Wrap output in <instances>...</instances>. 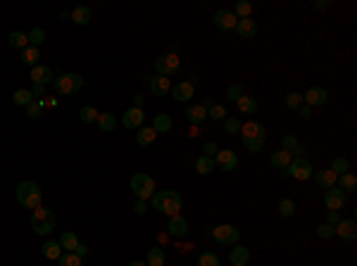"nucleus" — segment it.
Instances as JSON below:
<instances>
[{"instance_id": "nucleus-1", "label": "nucleus", "mask_w": 357, "mask_h": 266, "mask_svg": "<svg viewBox=\"0 0 357 266\" xmlns=\"http://www.w3.org/2000/svg\"><path fill=\"white\" fill-rule=\"evenodd\" d=\"M150 200L152 209H158L160 214H167V216H176L181 212V207H184V198L176 190H160Z\"/></svg>"}, {"instance_id": "nucleus-2", "label": "nucleus", "mask_w": 357, "mask_h": 266, "mask_svg": "<svg viewBox=\"0 0 357 266\" xmlns=\"http://www.w3.org/2000/svg\"><path fill=\"white\" fill-rule=\"evenodd\" d=\"M14 198L19 202L21 207H27V209H38L41 207V200H43V192L38 188V183L34 181H21L17 185V192H14Z\"/></svg>"}, {"instance_id": "nucleus-3", "label": "nucleus", "mask_w": 357, "mask_h": 266, "mask_svg": "<svg viewBox=\"0 0 357 266\" xmlns=\"http://www.w3.org/2000/svg\"><path fill=\"white\" fill-rule=\"evenodd\" d=\"M55 226H57V219L53 209H48V207L34 209V214H31V228H34L36 235H48V233L55 231Z\"/></svg>"}, {"instance_id": "nucleus-4", "label": "nucleus", "mask_w": 357, "mask_h": 266, "mask_svg": "<svg viewBox=\"0 0 357 266\" xmlns=\"http://www.w3.org/2000/svg\"><path fill=\"white\" fill-rule=\"evenodd\" d=\"M53 88H55L57 95H74L76 90L83 88V76L76 74V71L60 74L57 79H53Z\"/></svg>"}, {"instance_id": "nucleus-5", "label": "nucleus", "mask_w": 357, "mask_h": 266, "mask_svg": "<svg viewBox=\"0 0 357 266\" xmlns=\"http://www.w3.org/2000/svg\"><path fill=\"white\" fill-rule=\"evenodd\" d=\"M131 190H133V195H136L138 200H150L152 195H155V178L150 176V174H145V171H138V174H133L129 181Z\"/></svg>"}, {"instance_id": "nucleus-6", "label": "nucleus", "mask_w": 357, "mask_h": 266, "mask_svg": "<svg viewBox=\"0 0 357 266\" xmlns=\"http://www.w3.org/2000/svg\"><path fill=\"white\" fill-rule=\"evenodd\" d=\"M205 235L214 240V243H219V245L229 247V245H236L240 240V231L236 228L234 224H219V226H212V228H207Z\"/></svg>"}, {"instance_id": "nucleus-7", "label": "nucleus", "mask_w": 357, "mask_h": 266, "mask_svg": "<svg viewBox=\"0 0 357 266\" xmlns=\"http://www.w3.org/2000/svg\"><path fill=\"white\" fill-rule=\"evenodd\" d=\"M152 67H155V71H158L160 76L169 79L172 74H176V71H178V67H181V60H178V55L167 53V55H160Z\"/></svg>"}, {"instance_id": "nucleus-8", "label": "nucleus", "mask_w": 357, "mask_h": 266, "mask_svg": "<svg viewBox=\"0 0 357 266\" xmlns=\"http://www.w3.org/2000/svg\"><path fill=\"white\" fill-rule=\"evenodd\" d=\"M283 174L291 178H296V181H307V178H312L315 169H312V164L305 157H293V162L288 164V169L283 171Z\"/></svg>"}, {"instance_id": "nucleus-9", "label": "nucleus", "mask_w": 357, "mask_h": 266, "mask_svg": "<svg viewBox=\"0 0 357 266\" xmlns=\"http://www.w3.org/2000/svg\"><path fill=\"white\" fill-rule=\"evenodd\" d=\"M326 103H329V93H326V88H319V86L307 88L302 95V105H307V107H324Z\"/></svg>"}, {"instance_id": "nucleus-10", "label": "nucleus", "mask_w": 357, "mask_h": 266, "mask_svg": "<svg viewBox=\"0 0 357 266\" xmlns=\"http://www.w3.org/2000/svg\"><path fill=\"white\" fill-rule=\"evenodd\" d=\"M212 21L219 31H234L236 24H238V17H236L231 10H217L214 17H212Z\"/></svg>"}, {"instance_id": "nucleus-11", "label": "nucleus", "mask_w": 357, "mask_h": 266, "mask_svg": "<svg viewBox=\"0 0 357 266\" xmlns=\"http://www.w3.org/2000/svg\"><path fill=\"white\" fill-rule=\"evenodd\" d=\"M143 122H145V112H143V107H129L126 112H124V116H122L124 129H129V131L141 129V126H143Z\"/></svg>"}, {"instance_id": "nucleus-12", "label": "nucleus", "mask_w": 357, "mask_h": 266, "mask_svg": "<svg viewBox=\"0 0 357 266\" xmlns=\"http://www.w3.org/2000/svg\"><path fill=\"white\" fill-rule=\"evenodd\" d=\"M214 166H219L221 171H234L238 166V155L234 150H219L214 155Z\"/></svg>"}, {"instance_id": "nucleus-13", "label": "nucleus", "mask_w": 357, "mask_h": 266, "mask_svg": "<svg viewBox=\"0 0 357 266\" xmlns=\"http://www.w3.org/2000/svg\"><path fill=\"white\" fill-rule=\"evenodd\" d=\"M336 235L341 240H345V243H352V240H357V224L355 219H341L336 224Z\"/></svg>"}, {"instance_id": "nucleus-14", "label": "nucleus", "mask_w": 357, "mask_h": 266, "mask_svg": "<svg viewBox=\"0 0 357 266\" xmlns=\"http://www.w3.org/2000/svg\"><path fill=\"white\" fill-rule=\"evenodd\" d=\"M324 205L329 212H338V209H343L345 205V192L341 188H329L326 195H324Z\"/></svg>"}, {"instance_id": "nucleus-15", "label": "nucleus", "mask_w": 357, "mask_h": 266, "mask_svg": "<svg viewBox=\"0 0 357 266\" xmlns=\"http://www.w3.org/2000/svg\"><path fill=\"white\" fill-rule=\"evenodd\" d=\"M240 136H243V140H253V138H264L267 140V126L260 122H248L240 126Z\"/></svg>"}, {"instance_id": "nucleus-16", "label": "nucleus", "mask_w": 357, "mask_h": 266, "mask_svg": "<svg viewBox=\"0 0 357 266\" xmlns=\"http://www.w3.org/2000/svg\"><path fill=\"white\" fill-rule=\"evenodd\" d=\"M193 95H195V86L191 81H181L172 86V98L176 103H188Z\"/></svg>"}, {"instance_id": "nucleus-17", "label": "nucleus", "mask_w": 357, "mask_h": 266, "mask_svg": "<svg viewBox=\"0 0 357 266\" xmlns=\"http://www.w3.org/2000/svg\"><path fill=\"white\" fill-rule=\"evenodd\" d=\"M53 76H55V71L50 67H46V64H38V67L31 69V81L36 86H48V83H53Z\"/></svg>"}, {"instance_id": "nucleus-18", "label": "nucleus", "mask_w": 357, "mask_h": 266, "mask_svg": "<svg viewBox=\"0 0 357 266\" xmlns=\"http://www.w3.org/2000/svg\"><path fill=\"white\" fill-rule=\"evenodd\" d=\"M167 233L172 235V238H184L186 233H188V221L184 216H169V224H167Z\"/></svg>"}, {"instance_id": "nucleus-19", "label": "nucleus", "mask_w": 357, "mask_h": 266, "mask_svg": "<svg viewBox=\"0 0 357 266\" xmlns=\"http://www.w3.org/2000/svg\"><path fill=\"white\" fill-rule=\"evenodd\" d=\"M312 178H315V183L319 185V188H324V190H329V188H336V181H338V176H336V174H333L331 169L315 171V174H312Z\"/></svg>"}, {"instance_id": "nucleus-20", "label": "nucleus", "mask_w": 357, "mask_h": 266, "mask_svg": "<svg viewBox=\"0 0 357 266\" xmlns=\"http://www.w3.org/2000/svg\"><path fill=\"white\" fill-rule=\"evenodd\" d=\"M69 19L74 21V24H79V27H86V24L93 19V10L86 7V5H79V7H74V10L69 12Z\"/></svg>"}, {"instance_id": "nucleus-21", "label": "nucleus", "mask_w": 357, "mask_h": 266, "mask_svg": "<svg viewBox=\"0 0 357 266\" xmlns=\"http://www.w3.org/2000/svg\"><path fill=\"white\" fill-rule=\"evenodd\" d=\"M236 34H238V38H255V34H257V24H255V19H238V24H236L234 29Z\"/></svg>"}, {"instance_id": "nucleus-22", "label": "nucleus", "mask_w": 357, "mask_h": 266, "mask_svg": "<svg viewBox=\"0 0 357 266\" xmlns=\"http://www.w3.org/2000/svg\"><path fill=\"white\" fill-rule=\"evenodd\" d=\"M229 261H231V266H248V261H250V250L248 247H231V252H229Z\"/></svg>"}, {"instance_id": "nucleus-23", "label": "nucleus", "mask_w": 357, "mask_h": 266, "mask_svg": "<svg viewBox=\"0 0 357 266\" xmlns=\"http://www.w3.org/2000/svg\"><path fill=\"white\" fill-rule=\"evenodd\" d=\"M155 138H158V133L152 131V126H141V129H136V143L141 145V148H150V145L155 143Z\"/></svg>"}, {"instance_id": "nucleus-24", "label": "nucleus", "mask_w": 357, "mask_h": 266, "mask_svg": "<svg viewBox=\"0 0 357 266\" xmlns=\"http://www.w3.org/2000/svg\"><path fill=\"white\" fill-rule=\"evenodd\" d=\"M150 90L152 95H167L172 90V81L165 79V76H152L150 79Z\"/></svg>"}, {"instance_id": "nucleus-25", "label": "nucleus", "mask_w": 357, "mask_h": 266, "mask_svg": "<svg viewBox=\"0 0 357 266\" xmlns=\"http://www.w3.org/2000/svg\"><path fill=\"white\" fill-rule=\"evenodd\" d=\"M269 162H272V166H276V169L286 171V169H288V164L293 162V155H291V152H286V150H276V152H272Z\"/></svg>"}, {"instance_id": "nucleus-26", "label": "nucleus", "mask_w": 357, "mask_h": 266, "mask_svg": "<svg viewBox=\"0 0 357 266\" xmlns=\"http://www.w3.org/2000/svg\"><path fill=\"white\" fill-rule=\"evenodd\" d=\"M236 107H238L240 114H255L260 105H257V100H255L253 95H248L246 93V95H240L238 100H236Z\"/></svg>"}, {"instance_id": "nucleus-27", "label": "nucleus", "mask_w": 357, "mask_h": 266, "mask_svg": "<svg viewBox=\"0 0 357 266\" xmlns=\"http://www.w3.org/2000/svg\"><path fill=\"white\" fill-rule=\"evenodd\" d=\"M96 124H98V129L103 131V133H112V131L117 129V119H115L112 112H100Z\"/></svg>"}, {"instance_id": "nucleus-28", "label": "nucleus", "mask_w": 357, "mask_h": 266, "mask_svg": "<svg viewBox=\"0 0 357 266\" xmlns=\"http://www.w3.org/2000/svg\"><path fill=\"white\" fill-rule=\"evenodd\" d=\"M21 62L27 64V67H38L41 64V50L38 48H34V45H29V48H24L21 50Z\"/></svg>"}, {"instance_id": "nucleus-29", "label": "nucleus", "mask_w": 357, "mask_h": 266, "mask_svg": "<svg viewBox=\"0 0 357 266\" xmlns=\"http://www.w3.org/2000/svg\"><path fill=\"white\" fill-rule=\"evenodd\" d=\"M186 119L198 126V124H205L207 122V112L203 109V105H191V107L186 109Z\"/></svg>"}, {"instance_id": "nucleus-30", "label": "nucleus", "mask_w": 357, "mask_h": 266, "mask_svg": "<svg viewBox=\"0 0 357 266\" xmlns=\"http://www.w3.org/2000/svg\"><path fill=\"white\" fill-rule=\"evenodd\" d=\"M152 131H155V133H169V131H172V116L155 114L152 116Z\"/></svg>"}, {"instance_id": "nucleus-31", "label": "nucleus", "mask_w": 357, "mask_h": 266, "mask_svg": "<svg viewBox=\"0 0 357 266\" xmlns=\"http://www.w3.org/2000/svg\"><path fill=\"white\" fill-rule=\"evenodd\" d=\"M336 183H338V188H341L345 195L357 190V176H355V174H350V171H348V174H343V176H338Z\"/></svg>"}, {"instance_id": "nucleus-32", "label": "nucleus", "mask_w": 357, "mask_h": 266, "mask_svg": "<svg viewBox=\"0 0 357 266\" xmlns=\"http://www.w3.org/2000/svg\"><path fill=\"white\" fill-rule=\"evenodd\" d=\"M43 257L50 261H57L62 257V245L55 243V240H48V243H43Z\"/></svg>"}, {"instance_id": "nucleus-33", "label": "nucleus", "mask_w": 357, "mask_h": 266, "mask_svg": "<svg viewBox=\"0 0 357 266\" xmlns=\"http://www.w3.org/2000/svg\"><path fill=\"white\" fill-rule=\"evenodd\" d=\"M7 43H10L12 48L24 50V48H29V36L24 34V31H12V34L7 36Z\"/></svg>"}, {"instance_id": "nucleus-34", "label": "nucleus", "mask_w": 357, "mask_h": 266, "mask_svg": "<svg viewBox=\"0 0 357 266\" xmlns=\"http://www.w3.org/2000/svg\"><path fill=\"white\" fill-rule=\"evenodd\" d=\"M165 259H167L165 250H162V247H152L150 252H148L145 264H148V266H165Z\"/></svg>"}, {"instance_id": "nucleus-35", "label": "nucleus", "mask_w": 357, "mask_h": 266, "mask_svg": "<svg viewBox=\"0 0 357 266\" xmlns=\"http://www.w3.org/2000/svg\"><path fill=\"white\" fill-rule=\"evenodd\" d=\"M214 169H217V166H214V159L212 157H205V155H203V157L195 159V171H198V174H203V176L212 174Z\"/></svg>"}, {"instance_id": "nucleus-36", "label": "nucleus", "mask_w": 357, "mask_h": 266, "mask_svg": "<svg viewBox=\"0 0 357 266\" xmlns=\"http://www.w3.org/2000/svg\"><path fill=\"white\" fill-rule=\"evenodd\" d=\"M12 103L19 105V107H29V105L34 103V95H31V90L19 88V90H14L12 93Z\"/></svg>"}, {"instance_id": "nucleus-37", "label": "nucleus", "mask_w": 357, "mask_h": 266, "mask_svg": "<svg viewBox=\"0 0 357 266\" xmlns=\"http://www.w3.org/2000/svg\"><path fill=\"white\" fill-rule=\"evenodd\" d=\"M60 245H62V250H67V252H74L76 245H79V238H76V233L64 231V233L60 235Z\"/></svg>"}, {"instance_id": "nucleus-38", "label": "nucleus", "mask_w": 357, "mask_h": 266, "mask_svg": "<svg viewBox=\"0 0 357 266\" xmlns=\"http://www.w3.org/2000/svg\"><path fill=\"white\" fill-rule=\"evenodd\" d=\"M279 214L281 216H286V219H291V216H296V212H298V207H296V202L293 200H288V198H283V200H279Z\"/></svg>"}, {"instance_id": "nucleus-39", "label": "nucleus", "mask_w": 357, "mask_h": 266, "mask_svg": "<svg viewBox=\"0 0 357 266\" xmlns=\"http://www.w3.org/2000/svg\"><path fill=\"white\" fill-rule=\"evenodd\" d=\"M98 112L96 107H91V105H83L81 109H79V119H81L83 124H93V122H98Z\"/></svg>"}, {"instance_id": "nucleus-40", "label": "nucleus", "mask_w": 357, "mask_h": 266, "mask_svg": "<svg viewBox=\"0 0 357 266\" xmlns=\"http://www.w3.org/2000/svg\"><path fill=\"white\" fill-rule=\"evenodd\" d=\"M231 12H234L238 19H248V17L253 14V5H250L248 0H238V3H236V7L231 10Z\"/></svg>"}, {"instance_id": "nucleus-41", "label": "nucleus", "mask_w": 357, "mask_h": 266, "mask_svg": "<svg viewBox=\"0 0 357 266\" xmlns=\"http://www.w3.org/2000/svg\"><path fill=\"white\" fill-rule=\"evenodd\" d=\"M27 36H29V45H34V48H41V43L46 41V29L36 27V29H31Z\"/></svg>"}, {"instance_id": "nucleus-42", "label": "nucleus", "mask_w": 357, "mask_h": 266, "mask_svg": "<svg viewBox=\"0 0 357 266\" xmlns=\"http://www.w3.org/2000/svg\"><path fill=\"white\" fill-rule=\"evenodd\" d=\"M329 169L333 171L336 176H343V174H348V169H350V162H348V159H345V157H336V159H333V162H331V166H329Z\"/></svg>"}, {"instance_id": "nucleus-43", "label": "nucleus", "mask_w": 357, "mask_h": 266, "mask_svg": "<svg viewBox=\"0 0 357 266\" xmlns=\"http://www.w3.org/2000/svg\"><path fill=\"white\" fill-rule=\"evenodd\" d=\"M207 119H212V122H224V119H227V107L214 103L212 107L207 109Z\"/></svg>"}, {"instance_id": "nucleus-44", "label": "nucleus", "mask_w": 357, "mask_h": 266, "mask_svg": "<svg viewBox=\"0 0 357 266\" xmlns=\"http://www.w3.org/2000/svg\"><path fill=\"white\" fill-rule=\"evenodd\" d=\"M317 238H322V240L336 238V226H331V224H319V226H317Z\"/></svg>"}, {"instance_id": "nucleus-45", "label": "nucleus", "mask_w": 357, "mask_h": 266, "mask_svg": "<svg viewBox=\"0 0 357 266\" xmlns=\"http://www.w3.org/2000/svg\"><path fill=\"white\" fill-rule=\"evenodd\" d=\"M198 266H221V261L214 252H203L198 257Z\"/></svg>"}, {"instance_id": "nucleus-46", "label": "nucleus", "mask_w": 357, "mask_h": 266, "mask_svg": "<svg viewBox=\"0 0 357 266\" xmlns=\"http://www.w3.org/2000/svg\"><path fill=\"white\" fill-rule=\"evenodd\" d=\"M264 145H267V140H264V138H253V140H243V148H246L248 152H262V150H264Z\"/></svg>"}, {"instance_id": "nucleus-47", "label": "nucleus", "mask_w": 357, "mask_h": 266, "mask_svg": "<svg viewBox=\"0 0 357 266\" xmlns=\"http://www.w3.org/2000/svg\"><path fill=\"white\" fill-rule=\"evenodd\" d=\"M57 264L60 266H83L81 264V257L74 252H67V254H62L60 259H57Z\"/></svg>"}, {"instance_id": "nucleus-48", "label": "nucleus", "mask_w": 357, "mask_h": 266, "mask_svg": "<svg viewBox=\"0 0 357 266\" xmlns=\"http://www.w3.org/2000/svg\"><path fill=\"white\" fill-rule=\"evenodd\" d=\"M240 126H243V124H240V119H236V116H231V119H224V131H227L229 136H236V133H240Z\"/></svg>"}, {"instance_id": "nucleus-49", "label": "nucleus", "mask_w": 357, "mask_h": 266, "mask_svg": "<svg viewBox=\"0 0 357 266\" xmlns=\"http://www.w3.org/2000/svg\"><path fill=\"white\" fill-rule=\"evenodd\" d=\"M43 105H46L43 100H34V103L29 105V107H27V116H29V119H38V116L43 114Z\"/></svg>"}, {"instance_id": "nucleus-50", "label": "nucleus", "mask_w": 357, "mask_h": 266, "mask_svg": "<svg viewBox=\"0 0 357 266\" xmlns=\"http://www.w3.org/2000/svg\"><path fill=\"white\" fill-rule=\"evenodd\" d=\"M302 105V93H298V90H291L288 95H286V107L288 109H298Z\"/></svg>"}, {"instance_id": "nucleus-51", "label": "nucleus", "mask_w": 357, "mask_h": 266, "mask_svg": "<svg viewBox=\"0 0 357 266\" xmlns=\"http://www.w3.org/2000/svg\"><path fill=\"white\" fill-rule=\"evenodd\" d=\"M240 95H246V90H243L240 83H231V86L227 88V98H229V100H234V103H236Z\"/></svg>"}, {"instance_id": "nucleus-52", "label": "nucleus", "mask_w": 357, "mask_h": 266, "mask_svg": "<svg viewBox=\"0 0 357 266\" xmlns=\"http://www.w3.org/2000/svg\"><path fill=\"white\" fill-rule=\"evenodd\" d=\"M298 138L296 136H283L281 138V150H286V152H291V155H293V150H296L298 148Z\"/></svg>"}, {"instance_id": "nucleus-53", "label": "nucleus", "mask_w": 357, "mask_h": 266, "mask_svg": "<svg viewBox=\"0 0 357 266\" xmlns=\"http://www.w3.org/2000/svg\"><path fill=\"white\" fill-rule=\"evenodd\" d=\"M203 152H205V157H212V159H214V155L219 152V148H217V143H212V140H207V143L203 145Z\"/></svg>"}, {"instance_id": "nucleus-54", "label": "nucleus", "mask_w": 357, "mask_h": 266, "mask_svg": "<svg viewBox=\"0 0 357 266\" xmlns=\"http://www.w3.org/2000/svg\"><path fill=\"white\" fill-rule=\"evenodd\" d=\"M31 95H34V100H41V98L46 95V86H36V83H34V88H31Z\"/></svg>"}, {"instance_id": "nucleus-55", "label": "nucleus", "mask_w": 357, "mask_h": 266, "mask_svg": "<svg viewBox=\"0 0 357 266\" xmlns=\"http://www.w3.org/2000/svg\"><path fill=\"white\" fill-rule=\"evenodd\" d=\"M298 116H300V119H309V116H312V107L300 105V107H298Z\"/></svg>"}, {"instance_id": "nucleus-56", "label": "nucleus", "mask_w": 357, "mask_h": 266, "mask_svg": "<svg viewBox=\"0 0 357 266\" xmlns=\"http://www.w3.org/2000/svg\"><path fill=\"white\" fill-rule=\"evenodd\" d=\"M133 209H136V214H138V216H143V214L148 212V205H145L143 200H138V202H136V207H133Z\"/></svg>"}, {"instance_id": "nucleus-57", "label": "nucleus", "mask_w": 357, "mask_h": 266, "mask_svg": "<svg viewBox=\"0 0 357 266\" xmlns=\"http://www.w3.org/2000/svg\"><path fill=\"white\" fill-rule=\"evenodd\" d=\"M338 221H341V214H338V212H329V216H326V224L336 226Z\"/></svg>"}, {"instance_id": "nucleus-58", "label": "nucleus", "mask_w": 357, "mask_h": 266, "mask_svg": "<svg viewBox=\"0 0 357 266\" xmlns=\"http://www.w3.org/2000/svg\"><path fill=\"white\" fill-rule=\"evenodd\" d=\"M74 254H79V257H86V254H88V247L83 245V243H79V245H76V250H74Z\"/></svg>"}, {"instance_id": "nucleus-59", "label": "nucleus", "mask_w": 357, "mask_h": 266, "mask_svg": "<svg viewBox=\"0 0 357 266\" xmlns=\"http://www.w3.org/2000/svg\"><path fill=\"white\" fill-rule=\"evenodd\" d=\"M305 152H307V148H305V145H298L296 150H293V157H305Z\"/></svg>"}, {"instance_id": "nucleus-60", "label": "nucleus", "mask_w": 357, "mask_h": 266, "mask_svg": "<svg viewBox=\"0 0 357 266\" xmlns=\"http://www.w3.org/2000/svg\"><path fill=\"white\" fill-rule=\"evenodd\" d=\"M315 7H317V10H326V7H331V3H329V0H317Z\"/></svg>"}, {"instance_id": "nucleus-61", "label": "nucleus", "mask_w": 357, "mask_h": 266, "mask_svg": "<svg viewBox=\"0 0 357 266\" xmlns=\"http://www.w3.org/2000/svg\"><path fill=\"white\" fill-rule=\"evenodd\" d=\"M212 105H214V98H210V95H207L205 100H203V109H205V112H207V109H210V107H212Z\"/></svg>"}, {"instance_id": "nucleus-62", "label": "nucleus", "mask_w": 357, "mask_h": 266, "mask_svg": "<svg viewBox=\"0 0 357 266\" xmlns=\"http://www.w3.org/2000/svg\"><path fill=\"white\" fill-rule=\"evenodd\" d=\"M143 105V95H133V107H141Z\"/></svg>"}, {"instance_id": "nucleus-63", "label": "nucleus", "mask_w": 357, "mask_h": 266, "mask_svg": "<svg viewBox=\"0 0 357 266\" xmlns=\"http://www.w3.org/2000/svg\"><path fill=\"white\" fill-rule=\"evenodd\" d=\"M129 266H148V264H145V261H131Z\"/></svg>"}]
</instances>
